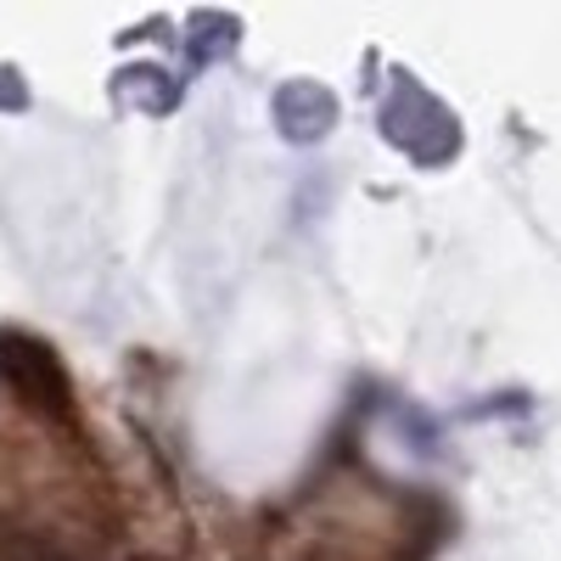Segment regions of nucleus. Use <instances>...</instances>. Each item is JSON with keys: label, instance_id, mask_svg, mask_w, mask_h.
I'll use <instances>...</instances> for the list:
<instances>
[{"label": "nucleus", "instance_id": "nucleus-1", "mask_svg": "<svg viewBox=\"0 0 561 561\" xmlns=\"http://www.w3.org/2000/svg\"><path fill=\"white\" fill-rule=\"evenodd\" d=\"M382 129H388V140H393L399 152H410L415 163H427V169H438V163H449L460 152L455 113L438 96H427L415 79H399L393 84V96L382 107Z\"/></svg>", "mask_w": 561, "mask_h": 561}, {"label": "nucleus", "instance_id": "nucleus-2", "mask_svg": "<svg viewBox=\"0 0 561 561\" xmlns=\"http://www.w3.org/2000/svg\"><path fill=\"white\" fill-rule=\"evenodd\" d=\"M0 377H7L12 393L28 399L34 410L68 415V404H73V388H68V370H62L57 348L28 337V332H0Z\"/></svg>", "mask_w": 561, "mask_h": 561}, {"label": "nucleus", "instance_id": "nucleus-3", "mask_svg": "<svg viewBox=\"0 0 561 561\" xmlns=\"http://www.w3.org/2000/svg\"><path fill=\"white\" fill-rule=\"evenodd\" d=\"M275 129L293 140V147H309V140H325L337 129V96L314 79H293L275 90Z\"/></svg>", "mask_w": 561, "mask_h": 561}, {"label": "nucleus", "instance_id": "nucleus-4", "mask_svg": "<svg viewBox=\"0 0 561 561\" xmlns=\"http://www.w3.org/2000/svg\"><path fill=\"white\" fill-rule=\"evenodd\" d=\"M18 561H73V556H68V550H57V545H28Z\"/></svg>", "mask_w": 561, "mask_h": 561}]
</instances>
